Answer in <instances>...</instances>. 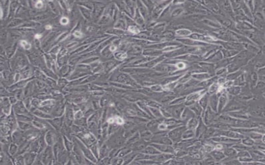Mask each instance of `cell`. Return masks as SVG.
<instances>
[{
    "mask_svg": "<svg viewBox=\"0 0 265 165\" xmlns=\"http://www.w3.org/2000/svg\"><path fill=\"white\" fill-rule=\"evenodd\" d=\"M217 136H224L232 139H243L245 137V136H244V135L242 134L233 131L230 129L226 130H217L213 136L215 137Z\"/></svg>",
    "mask_w": 265,
    "mask_h": 165,
    "instance_id": "1",
    "label": "cell"
},
{
    "mask_svg": "<svg viewBox=\"0 0 265 165\" xmlns=\"http://www.w3.org/2000/svg\"><path fill=\"white\" fill-rule=\"evenodd\" d=\"M245 108V106L241 103L237 102L234 101H230L226 106H225L224 108L222 110V112L223 113H228L230 112L240 110Z\"/></svg>",
    "mask_w": 265,
    "mask_h": 165,
    "instance_id": "2",
    "label": "cell"
},
{
    "mask_svg": "<svg viewBox=\"0 0 265 165\" xmlns=\"http://www.w3.org/2000/svg\"><path fill=\"white\" fill-rule=\"evenodd\" d=\"M212 140L216 142H220L227 144H236L240 142V139H232L222 136H217L213 137Z\"/></svg>",
    "mask_w": 265,
    "mask_h": 165,
    "instance_id": "3",
    "label": "cell"
},
{
    "mask_svg": "<svg viewBox=\"0 0 265 165\" xmlns=\"http://www.w3.org/2000/svg\"><path fill=\"white\" fill-rule=\"evenodd\" d=\"M227 115L233 118L239 119L247 120L249 118V116L243 111L230 112L227 113Z\"/></svg>",
    "mask_w": 265,
    "mask_h": 165,
    "instance_id": "4",
    "label": "cell"
},
{
    "mask_svg": "<svg viewBox=\"0 0 265 165\" xmlns=\"http://www.w3.org/2000/svg\"><path fill=\"white\" fill-rule=\"evenodd\" d=\"M211 155L214 160L217 161H219L222 160L226 157L224 153L219 150H213L211 152Z\"/></svg>",
    "mask_w": 265,
    "mask_h": 165,
    "instance_id": "5",
    "label": "cell"
},
{
    "mask_svg": "<svg viewBox=\"0 0 265 165\" xmlns=\"http://www.w3.org/2000/svg\"><path fill=\"white\" fill-rule=\"evenodd\" d=\"M212 127L215 129H218L221 130H229L231 128V126L229 125L219 121L216 122L215 123H213V124L212 125Z\"/></svg>",
    "mask_w": 265,
    "mask_h": 165,
    "instance_id": "6",
    "label": "cell"
},
{
    "mask_svg": "<svg viewBox=\"0 0 265 165\" xmlns=\"http://www.w3.org/2000/svg\"><path fill=\"white\" fill-rule=\"evenodd\" d=\"M206 114V119L207 120V123L209 124L210 123H213V122L214 123V121L217 116L216 113L212 110L209 107H208Z\"/></svg>",
    "mask_w": 265,
    "mask_h": 165,
    "instance_id": "7",
    "label": "cell"
},
{
    "mask_svg": "<svg viewBox=\"0 0 265 165\" xmlns=\"http://www.w3.org/2000/svg\"><path fill=\"white\" fill-rule=\"evenodd\" d=\"M227 101V97H226V95L223 94L219 97L218 103V113L222 112L223 108L225 107Z\"/></svg>",
    "mask_w": 265,
    "mask_h": 165,
    "instance_id": "8",
    "label": "cell"
},
{
    "mask_svg": "<svg viewBox=\"0 0 265 165\" xmlns=\"http://www.w3.org/2000/svg\"><path fill=\"white\" fill-rule=\"evenodd\" d=\"M224 154L226 156L229 158H236L237 157V152L233 147H228L224 150Z\"/></svg>",
    "mask_w": 265,
    "mask_h": 165,
    "instance_id": "9",
    "label": "cell"
},
{
    "mask_svg": "<svg viewBox=\"0 0 265 165\" xmlns=\"http://www.w3.org/2000/svg\"><path fill=\"white\" fill-rule=\"evenodd\" d=\"M232 147L234 148L237 151H239V152H241L243 151H249L252 149V148L249 147L248 146L245 145L243 144H240L239 143L234 144L233 145Z\"/></svg>",
    "mask_w": 265,
    "mask_h": 165,
    "instance_id": "10",
    "label": "cell"
},
{
    "mask_svg": "<svg viewBox=\"0 0 265 165\" xmlns=\"http://www.w3.org/2000/svg\"><path fill=\"white\" fill-rule=\"evenodd\" d=\"M218 98L216 95H213L210 98V105L213 111L215 113L218 112Z\"/></svg>",
    "mask_w": 265,
    "mask_h": 165,
    "instance_id": "11",
    "label": "cell"
},
{
    "mask_svg": "<svg viewBox=\"0 0 265 165\" xmlns=\"http://www.w3.org/2000/svg\"><path fill=\"white\" fill-rule=\"evenodd\" d=\"M246 136L247 137H250L251 138L254 139L256 140H260L262 139L263 136L260 133L258 132H256L254 131H251L246 134Z\"/></svg>",
    "mask_w": 265,
    "mask_h": 165,
    "instance_id": "12",
    "label": "cell"
},
{
    "mask_svg": "<svg viewBox=\"0 0 265 165\" xmlns=\"http://www.w3.org/2000/svg\"><path fill=\"white\" fill-rule=\"evenodd\" d=\"M242 143L244 144L248 147L252 146L254 145V141L253 140V139L251 138L250 137L247 136L246 137L245 136V137L242 139Z\"/></svg>",
    "mask_w": 265,
    "mask_h": 165,
    "instance_id": "13",
    "label": "cell"
},
{
    "mask_svg": "<svg viewBox=\"0 0 265 165\" xmlns=\"http://www.w3.org/2000/svg\"><path fill=\"white\" fill-rule=\"evenodd\" d=\"M237 157H251V156L250 153L248 152V151H243L239 152V153H237Z\"/></svg>",
    "mask_w": 265,
    "mask_h": 165,
    "instance_id": "14",
    "label": "cell"
},
{
    "mask_svg": "<svg viewBox=\"0 0 265 165\" xmlns=\"http://www.w3.org/2000/svg\"><path fill=\"white\" fill-rule=\"evenodd\" d=\"M177 34L181 36H188L190 35L191 32L188 30H181L176 31Z\"/></svg>",
    "mask_w": 265,
    "mask_h": 165,
    "instance_id": "15",
    "label": "cell"
},
{
    "mask_svg": "<svg viewBox=\"0 0 265 165\" xmlns=\"http://www.w3.org/2000/svg\"><path fill=\"white\" fill-rule=\"evenodd\" d=\"M239 161L249 163L252 161H254V159L251 157H239Z\"/></svg>",
    "mask_w": 265,
    "mask_h": 165,
    "instance_id": "16",
    "label": "cell"
},
{
    "mask_svg": "<svg viewBox=\"0 0 265 165\" xmlns=\"http://www.w3.org/2000/svg\"><path fill=\"white\" fill-rule=\"evenodd\" d=\"M20 44L24 49L26 50H29L31 48V44L28 43L27 41L25 40H22L20 41Z\"/></svg>",
    "mask_w": 265,
    "mask_h": 165,
    "instance_id": "17",
    "label": "cell"
},
{
    "mask_svg": "<svg viewBox=\"0 0 265 165\" xmlns=\"http://www.w3.org/2000/svg\"><path fill=\"white\" fill-rule=\"evenodd\" d=\"M127 56V54L125 53H119L115 55V57L119 59V60H123L125 59Z\"/></svg>",
    "mask_w": 265,
    "mask_h": 165,
    "instance_id": "18",
    "label": "cell"
},
{
    "mask_svg": "<svg viewBox=\"0 0 265 165\" xmlns=\"http://www.w3.org/2000/svg\"><path fill=\"white\" fill-rule=\"evenodd\" d=\"M240 91V89L239 87H234L231 88L229 90V92L230 93L233 95H237L239 93Z\"/></svg>",
    "mask_w": 265,
    "mask_h": 165,
    "instance_id": "19",
    "label": "cell"
},
{
    "mask_svg": "<svg viewBox=\"0 0 265 165\" xmlns=\"http://www.w3.org/2000/svg\"><path fill=\"white\" fill-rule=\"evenodd\" d=\"M128 30L132 33L134 34H138L140 31L137 27L134 26H129L128 28Z\"/></svg>",
    "mask_w": 265,
    "mask_h": 165,
    "instance_id": "20",
    "label": "cell"
},
{
    "mask_svg": "<svg viewBox=\"0 0 265 165\" xmlns=\"http://www.w3.org/2000/svg\"><path fill=\"white\" fill-rule=\"evenodd\" d=\"M218 86L217 84H214L213 86L210 87L209 89L210 93H214L217 90H218Z\"/></svg>",
    "mask_w": 265,
    "mask_h": 165,
    "instance_id": "21",
    "label": "cell"
},
{
    "mask_svg": "<svg viewBox=\"0 0 265 165\" xmlns=\"http://www.w3.org/2000/svg\"><path fill=\"white\" fill-rule=\"evenodd\" d=\"M69 20L68 18H62L60 20V22L62 25H67L68 23H69Z\"/></svg>",
    "mask_w": 265,
    "mask_h": 165,
    "instance_id": "22",
    "label": "cell"
},
{
    "mask_svg": "<svg viewBox=\"0 0 265 165\" xmlns=\"http://www.w3.org/2000/svg\"><path fill=\"white\" fill-rule=\"evenodd\" d=\"M200 94H194L192 96H190V97H188V99H189L188 100L196 99L199 98L200 97Z\"/></svg>",
    "mask_w": 265,
    "mask_h": 165,
    "instance_id": "23",
    "label": "cell"
},
{
    "mask_svg": "<svg viewBox=\"0 0 265 165\" xmlns=\"http://www.w3.org/2000/svg\"><path fill=\"white\" fill-rule=\"evenodd\" d=\"M43 5V2L41 0L38 1L35 4V7L37 8H42Z\"/></svg>",
    "mask_w": 265,
    "mask_h": 165,
    "instance_id": "24",
    "label": "cell"
},
{
    "mask_svg": "<svg viewBox=\"0 0 265 165\" xmlns=\"http://www.w3.org/2000/svg\"><path fill=\"white\" fill-rule=\"evenodd\" d=\"M74 35L77 37H80L82 36V33L79 31H76L74 33Z\"/></svg>",
    "mask_w": 265,
    "mask_h": 165,
    "instance_id": "25",
    "label": "cell"
},
{
    "mask_svg": "<svg viewBox=\"0 0 265 165\" xmlns=\"http://www.w3.org/2000/svg\"><path fill=\"white\" fill-rule=\"evenodd\" d=\"M177 66L178 67V68H183L185 67V65L183 63L180 62V63H178V64H177Z\"/></svg>",
    "mask_w": 265,
    "mask_h": 165,
    "instance_id": "26",
    "label": "cell"
},
{
    "mask_svg": "<svg viewBox=\"0 0 265 165\" xmlns=\"http://www.w3.org/2000/svg\"><path fill=\"white\" fill-rule=\"evenodd\" d=\"M117 122L118 124H122L123 123V119L121 118H119V117H118L117 118Z\"/></svg>",
    "mask_w": 265,
    "mask_h": 165,
    "instance_id": "27",
    "label": "cell"
},
{
    "mask_svg": "<svg viewBox=\"0 0 265 165\" xmlns=\"http://www.w3.org/2000/svg\"><path fill=\"white\" fill-rule=\"evenodd\" d=\"M116 49V47H115V46H112L110 48V50L112 51H115Z\"/></svg>",
    "mask_w": 265,
    "mask_h": 165,
    "instance_id": "28",
    "label": "cell"
},
{
    "mask_svg": "<svg viewBox=\"0 0 265 165\" xmlns=\"http://www.w3.org/2000/svg\"><path fill=\"white\" fill-rule=\"evenodd\" d=\"M42 37V35H40V34H36V35L35 36V37L36 39H39Z\"/></svg>",
    "mask_w": 265,
    "mask_h": 165,
    "instance_id": "29",
    "label": "cell"
},
{
    "mask_svg": "<svg viewBox=\"0 0 265 165\" xmlns=\"http://www.w3.org/2000/svg\"><path fill=\"white\" fill-rule=\"evenodd\" d=\"M52 28V26H50V25H48L46 26V29L47 30H50V29H51Z\"/></svg>",
    "mask_w": 265,
    "mask_h": 165,
    "instance_id": "30",
    "label": "cell"
}]
</instances>
